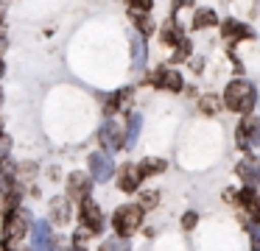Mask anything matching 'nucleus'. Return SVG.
<instances>
[{
  "instance_id": "9d476101",
  "label": "nucleus",
  "mask_w": 260,
  "mask_h": 251,
  "mask_svg": "<svg viewBox=\"0 0 260 251\" xmlns=\"http://www.w3.org/2000/svg\"><path fill=\"white\" fill-rule=\"evenodd\" d=\"M221 33H224V39H226V45H235V42H241V39H252L254 37V31L249 25H243V22H238V20H226V22H221Z\"/></svg>"
},
{
  "instance_id": "aec40b11",
  "label": "nucleus",
  "mask_w": 260,
  "mask_h": 251,
  "mask_svg": "<svg viewBox=\"0 0 260 251\" xmlns=\"http://www.w3.org/2000/svg\"><path fill=\"white\" fill-rule=\"evenodd\" d=\"M157 201H159V190H143V193H140V204H137V206L146 212V209H154Z\"/></svg>"
},
{
  "instance_id": "2f4dec72",
  "label": "nucleus",
  "mask_w": 260,
  "mask_h": 251,
  "mask_svg": "<svg viewBox=\"0 0 260 251\" xmlns=\"http://www.w3.org/2000/svg\"><path fill=\"white\" fill-rule=\"evenodd\" d=\"M3 67H6V64H3V59H0V76H3Z\"/></svg>"
},
{
  "instance_id": "c756f323",
  "label": "nucleus",
  "mask_w": 260,
  "mask_h": 251,
  "mask_svg": "<svg viewBox=\"0 0 260 251\" xmlns=\"http://www.w3.org/2000/svg\"><path fill=\"white\" fill-rule=\"evenodd\" d=\"M190 3H193V0H174V11L182 9V6H190Z\"/></svg>"
},
{
  "instance_id": "412c9836",
  "label": "nucleus",
  "mask_w": 260,
  "mask_h": 251,
  "mask_svg": "<svg viewBox=\"0 0 260 251\" xmlns=\"http://www.w3.org/2000/svg\"><path fill=\"white\" fill-rule=\"evenodd\" d=\"M101 251H129V240L126 237H109L101 243Z\"/></svg>"
},
{
  "instance_id": "473e14b6",
  "label": "nucleus",
  "mask_w": 260,
  "mask_h": 251,
  "mask_svg": "<svg viewBox=\"0 0 260 251\" xmlns=\"http://www.w3.org/2000/svg\"><path fill=\"white\" fill-rule=\"evenodd\" d=\"M0 137H3V128H0Z\"/></svg>"
},
{
  "instance_id": "6ab92c4d",
  "label": "nucleus",
  "mask_w": 260,
  "mask_h": 251,
  "mask_svg": "<svg viewBox=\"0 0 260 251\" xmlns=\"http://www.w3.org/2000/svg\"><path fill=\"white\" fill-rule=\"evenodd\" d=\"M132 50H135V59H132V67H143L146 64V42H143V37H135V42H132Z\"/></svg>"
},
{
  "instance_id": "1a4fd4ad",
  "label": "nucleus",
  "mask_w": 260,
  "mask_h": 251,
  "mask_svg": "<svg viewBox=\"0 0 260 251\" xmlns=\"http://www.w3.org/2000/svg\"><path fill=\"white\" fill-rule=\"evenodd\" d=\"M98 139H101V145L107 151H120V148H123V134H120V126L115 120L104 123L101 131H98Z\"/></svg>"
},
{
  "instance_id": "6e6552de",
  "label": "nucleus",
  "mask_w": 260,
  "mask_h": 251,
  "mask_svg": "<svg viewBox=\"0 0 260 251\" xmlns=\"http://www.w3.org/2000/svg\"><path fill=\"white\" fill-rule=\"evenodd\" d=\"M90 182H92V178L87 176V173L73 170V173L68 176V198H73V201H84L87 195H90Z\"/></svg>"
},
{
  "instance_id": "39448f33",
  "label": "nucleus",
  "mask_w": 260,
  "mask_h": 251,
  "mask_svg": "<svg viewBox=\"0 0 260 251\" xmlns=\"http://www.w3.org/2000/svg\"><path fill=\"white\" fill-rule=\"evenodd\" d=\"M81 223H84L87 232H101L104 229V218H101V206L95 204V201L87 195L84 201H81Z\"/></svg>"
},
{
  "instance_id": "0eeeda50",
  "label": "nucleus",
  "mask_w": 260,
  "mask_h": 251,
  "mask_svg": "<svg viewBox=\"0 0 260 251\" xmlns=\"http://www.w3.org/2000/svg\"><path fill=\"white\" fill-rule=\"evenodd\" d=\"M238 176L246 182L249 190L260 187V159L257 156H246L243 162H238Z\"/></svg>"
},
{
  "instance_id": "f8f14e48",
  "label": "nucleus",
  "mask_w": 260,
  "mask_h": 251,
  "mask_svg": "<svg viewBox=\"0 0 260 251\" xmlns=\"http://www.w3.org/2000/svg\"><path fill=\"white\" fill-rule=\"evenodd\" d=\"M151 81H154V87L171 89V92H179V89H182V76L176 70H157Z\"/></svg>"
},
{
  "instance_id": "c85d7f7f",
  "label": "nucleus",
  "mask_w": 260,
  "mask_h": 251,
  "mask_svg": "<svg viewBox=\"0 0 260 251\" xmlns=\"http://www.w3.org/2000/svg\"><path fill=\"white\" fill-rule=\"evenodd\" d=\"M6 11H9V0H0V28H3V20H6Z\"/></svg>"
},
{
  "instance_id": "4be33fe9",
  "label": "nucleus",
  "mask_w": 260,
  "mask_h": 251,
  "mask_svg": "<svg viewBox=\"0 0 260 251\" xmlns=\"http://www.w3.org/2000/svg\"><path fill=\"white\" fill-rule=\"evenodd\" d=\"M199 109H202L204 115H218V112H221V100L215 98V95H207V98H202Z\"/></svg>"
},
{
  "instance_id": "ddd939ff",
  "label": "nucleus",
  "mask_w": 260,
  "mask_h": 251,
  "mask_svg": "<svg viewBox=\"0 0 260 251\" xmlns=\"http://www.w3.org/2000/svg\"><path fill=\"white\" fill-rule=\"evenodd\" d=\"M51 221L56 226H64L70 221V201L68 198H53L51 201Z\"/></svg>"
},
{
  "instance_id": "2eb2a0df",
  "label": "nucleus",
  "mask_w": 260,
  "mask_h": 251,
  "mask_svg": "<svg viewBox=\"0 0 260 251\" xmlns=\"http://www.w3.org/2000/svg\"><path fill=\"white\" fill-rule=\"evenodd\" d=\"M165 170V159H159V156H148V159H143L140 165H137V173H140V178L146 176H157V173Z\"/></svg>"
},
{
  "instance_id": "72a5a7b5",
  "label": "nucleus",
  "mask_w": 260,
  "mask_h": 251,
  "mask_svg": "<svg viewBox=\"0 0 260 251\" xmlns=\"http://www.w3.org/2000/svg\"><path fill=\"white\" fill-rule=\"evenodd\" d=\"M0 100H3V95H0Z\"/></svg>"
},
{
  "instance_id": "a211bd4d",
  "label": "nucleus",
  "mask_w": 260,
  "mask_h": 251,
  "mask_svg": "<svg viewBox=\"0 0 260 251\" xmlns=\"http://www.w3.org/2000/svg\"><path fill=\"white\" fill-rule=\"evenodd\" d=\"M129 17H132V22L140 28L143 37H148V33L154 31V22H151V17H148L146 11H129Z\"/></svg>"
},
{
  "instance_id": "5701e85b",
  "label": "nucleus",
  "mask_w": 260,
  "mask_h": 251,
  "mask_svg": "<svg viewBox=\"0 0 260 251\" xmlns=\"http://www.w3.org/2000/svg\"><path fill=\"white\" fill-rule=\"evenodd\" d=\"M187 56H190V42L185 39L182 45H176V50H174V56H171V59H174V61H185Z\"/></svg>"
},
{
  "instance_id": "7c9ffc66",
  "label": "nucleus",
  "mask_w": 260,
  "mask_h": 251,
  "mask_svg": "<svg viewBox=\"0 0 260 251\" xmlns=\"http://www.w3.org/2000/svg\"><path fill=\"white\" fill-rule=\"evenodd\" d=\"M6 48V33H3V28H0V50Z\"/></svg>"
},
{
  "instance_id": "b1692460",
  "label": "nucleus",
  "mask_w": 260,
  "mask_h": 251,
  "mask_svg": "<svg viewBox=\"0 0 260 251\" xmlns=\"http://www.w3.org/2000/svg\"><path fill=\"white\" fill-rule=\"evenodd\" d=\"M73 248L76 251H87V234L84 232H76L73 234Z\"/></svg>"
},
{
  "instance_id": "f257e3e1",
  "label": "nucleus",
  "mask_w": 260,
  "mask_h": 251,
  "mask_svg": "<svg viewBox=\"0 0 260 251\" xmlns=\"http://www.w3.org/2000/svg\"><path fill=\"white\" fill-rule=\"evenodd\" d=\"M254 100H257V92L249 81L243 78H235V81L226 84V92H224V106L230 112H238V115H249L254 109Z\"/></svg>"
},
{
  "instance_id": "a878e982",
  "label": "nucleus",
  "mask_w": 260,
  "mask_h": 251,
  "mask_svg": "<svg viewBox=\"0 0 260 251\" xmlns=\"http://www.w3.org/2000/svg\"><path fill=\"white\" fill-rule=\"evenodd\" d=\"M199 223V215L196 212H185V218H182V229H193Z\"/></svg>"
},
{
  "instance_id": "4468645a",
  "label": "nucleus",
  "mask_w": 260,
  "mask_h": 251,
  "mask_svg": "<svg viewBox=\"0 0 260 251\" xmlns=\"http://www.w3.org/2000/svg\"><path fill=\"white\" fill-rule=\"evenodd\" d=\"M162 42L165 45H182L185 42V28H182L176 20H168L162 25Z\"/></svg>"
},
{
  "instance_id": "423d86ee",
  "label": "nucleus",
  "mask_w": 260,
  "mask_h": 251,
  "mask_svg": "<svg viewBox=\"0 0 260 251\" xmlns=\"http://www.w3.org/2000/svg\"><path fill=\"white\" fill-rule=\"evenodd\" d=\"M112 173H115L112 159H109L107 154H101V151H95V154L90 156V178H95V182H109Z\"/></svg>"
},
{
  "instance_id": "20e7f679",
  "label": "nucleus",
  "mask_w": 260,
  "mask_h": 251,
  "mask_svg": "<svg viewBox=\"0 0 260 251\" xmlns=\"http://www.w3.org/2000/svg\"><path fill=\"white\" fill-rule=\"evenodd\" d=\"M25 234H28V221H25L23 212H9L6 221H3V245H12V243H20V240H25Z\"/></svg>"
},
{
  "instance_id": "bb28decb",
  "label": "nucleus",
  "mask_w": 260,
  "mask_h": 251,
  "mask_svg": "<svg viewBox=\"0 0 260 251\" xmlns=\"http://www.w3.org/2000/svg\"><path fill=\"white\" fill-rule=\"evenodd\" d=\"M9 148H12V139L3 134V137H0V162H3V156H9Z\"/></svg>"
},
{
  "instance_id": "dca6fc26",
  "label": "nucleus",
  "mask_w": 260,
  "mask_h": 251,
  "mask_svg": "<svg viewBox=\"0 0 260 251\" xmlns=\"http://www.w3.org/2000/svg\"><path fill=\"white\" fill-rule=\"evenodd\" d=\"M210 25H218V14L213 9H199L196 17H193V28H210Z\"/></svg>"
},
{
  "instance_id": "393cba45",
  "label": "nucleus",
  "mask_w": 260,
  "mask_h": 251,
  "mask_svg": "<svg viewBox=\"0 0 260 251\" xmlns=\"http://www.w3.org/2000/svg\"><path fill=\"white\" fill-rule=\"evenodd\" d=\"M132 11H148L154 6V0H129Z\"/></svg>"
},
{
  "instance_id": "9b49d317",
  "label": "nucleus",
  "mask_w": 260,
  "mask_h": 251,
  "mask_svg": "<svg viewBox=\"0 0 260 251\" xmlns=\"http://www.w3.org/2000/svg\"><path fill=\"white\" fill-rule=\"evenodd\" d=\"M140 173H137V165H123L118 170V187L123 190V193H135L137 187H140Z\"/></svg>"
},
{
  "instance_id": "7ed1b4c3",
  "label": "nucleus",
  "mask_w": 260,
  "mask_h": 251,
  "mask_svg": "<svg viewBox=\"0 0 260 251\" xmlns=\"http://www.w3.org/2000/svg\"><path fill=\"white\" fill-rule=\"evenodd\" d=\"M235 142H238V148H243V151L257 148V145H260V117L246 115L241 123H238V128H235Z\"/></svg>"
},
{
  "instance_id": "cd10ccee",
  "label": "nucleus",
  "mask_w": 260,
  "mask_h": 251,
  "mask_svg": "<svg viewBox=\"0 0 260 251\" xmlns=\"http://www.w3.org/2000/svg\"><path fill=\"white\" fill-rule=\"evenodd\" d=\"M249 229H252V248L260 251V223L257 226H249Z\"/></svg>"
},
{
  "instance_id": "f3484780",
  "label": "nucleus",
  "mask_w": 260,
  "mask_h": 251,
  "mask_svg": "<svg viewBox=\"0 0 260 251\" xmlns=\"http://www.w3.org/2000/svg\"><path fill=\"white\" fill-rule=\"evenodd\" d=\"M140 126H143V117L137 115V112H132L129 115V137H126V148H135L137 145V134H140Z\"/></svg>"
},
{
  "instance_id": "f03ea898",
  "label": "nucleus",
  "mask_w": 260,
  "mask_h": 251,
  "mask_svg": "<svg viewBox=\"0 0 260 251\" xmlns=\"http://www.w3.org/2000/svg\"><path fill=\"white\" fill-rule=\"evenodd\" d=\"M143 223V209L137 204H123L115 209V218H112V226L115 232L120 234V237H129V234H135L137 229H140Z\"/></svg>"
}]
</instances>
